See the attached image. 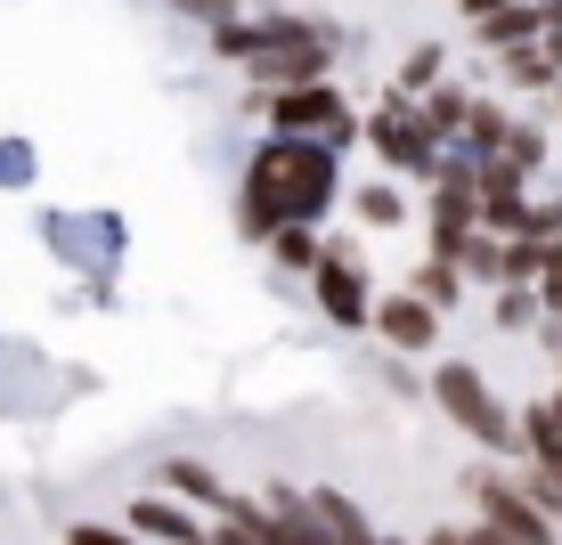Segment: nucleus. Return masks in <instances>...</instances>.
Listing matches in <instances>:
<instances>
[{
  "label": "nucleus",
  "mask_w": 562,
  "mask_h": 545,
  "mask_svg": "<svg viewBox=\"0 0 562 545\" xmlns=\"http://www.w3.org/2000/svg\"><path fill=\"white\" fill-rule=\"evenodd\" d=\"M351 196L342 188V155L326 139H285V130H269L254 147V163H245L237 180V237L269 245L278 228H326L335 220V204Z\"/></svg>",
  "instance_id": "obj_1"
},
{
  "label": "nucleus",
  "mask_w": 562,
  "mask_h": 545,
  "mask_svg": "<svg viewBox=\"0 0 562 545\" xmlns=\"http://www.w3.org/2000/svg\"><path fill=\"white\" fill-rule=\"evenodd\" d=\"M432 399H440V416H449L464 440H481L490 456H506V464L521 456V416L490 391V375H481V366L440 359V366H432Z\"/></svg>",
  "instance_id": "obj_2"
},
{
  "label": "nucleus",
  "mask_w": 562,
  "mask_h": 545,
  "mask_svg": "<svg viewBox=\"0 0 562 545\" xmlns=\"http://www.w3.org/2000/svg\"><path fill=\"white\" fill-rule=\"evenodd\" d=\"M261 114H269V130H285V139H326V147H351L367 139V114L342 99V82L326 73V82H294V90H261Z\"/></svg>",
  "instance_id": "obj_3"
},
{
  "label": "nucleus",
  "mask_w": 562,
  "mask_h": 545,
  "mask_svg": "<svg viewBox=\"0 0 562 545\" xmlns=\"http://www.w3.org/2000/svg\"><path fill=\"white\" fill-rule=\"evenodd\" d=\"M367 147H375V163L392 171V180H432L440 171V130L424 123V106L408 99V90H392L383 106H367Z\"/></svg>",
  "instance_id": "obj_4"
},
{
  "label": "nucleus",
  "mask_w": 562,
  "mask_h": 545,
  "mask_svg": "<svg viewBox=\"0 0 562 545\" xmlns=\"http://www.w3.org/2000/svg\"><path fill=\"white\" fill-rule=\"evenodd\" d=\"M310 294H318V309L335 326H375V285H367V252L351 245V237H326V252H318V269H310Z\"/></svg>",
  "instance_id": "obj_5"
},
{
  "label": "nucleus",
  "mask_w": 562,
  "mask_h": 545,
  "mask_svg": "<svg viewBox=\"0 0 562 545\" xmlns=\"http://www.w3.org/2000/svg\"><path fill=\"white\" fill-rule=\"evenodd\" d=\"M123 530L139 537V545H212V521H204V504H188V497H131L123 504Z\"/></svg>",
  "instance_id": "obj_6"
},
{
  "label": "nucleus",
  "mask_w": 562,
  "mask_h": 545,
  "mask_svg": "<svg viewBox=\"0 0 562 545\" xmlns=\"http://www.w3.org/2000/svg\"><path fill=\"white\" fill-rule=\"evenodd\" d=\"M473 504H481V521H497L506 537H521V545H554V513H538V504L521 497L514 473H473Z\"/></svg>",
  "instance_id": "obj_7"
},
{
  "label": "nucleus",
  "mask_w": 562,
  "mask_h": 545,
  "mask_svg": "<svg viewBox=\"0 0 562 545\" xmlns=\"http://www.w3.org/2000/svg\"><path fill=\"white\" fill-rule=\"evenodd\" d=\"M375 334H383V350H408V359H424V350L440 342V309L416 302L408 285H400V294L375 302Z\"/></svg>",
  "instance_id": "obj_8"
},
{
  "label": "nucleus",
  "mask_w": 562,
  "mask_h": 545,
  "mask_svg": "<svg viewBox=\"0 0 562 545\" xmlns=\"http://www.w3.org/2000/svg\"><path fill=\"white\" fill-rule=\"evenodd\" d=\"M261 513H269V537H278V545H342V537L318 521L310 489H269V497H261Z\"/></svg>",
  "instance_id": "obj_9"
},
{
  "label": "nucleus",
  "mask_w": 562,
  "mask_h": 545,
  "mask_svg": "<svg viewBox=\"0 0 562 545\" xmlns=\"http://www.w3.org/2000/svg\"><path fill=\"white\" fill-rule=\"evenodd\" d=\"M473 33L490 49H521V42H547V0H497L490 16H473Z\"/></svg>",
  "instance_id": "obj_10"
},
{
  "label": "nucleus",
  "mask_w": 562,
  "mask_h": 545,
  "mask_svg": "<svg viewBox=\"0 0 562 545\" xmlns=\"http://www.w3.org/2000/svg\"><path fill=\"white\" fill-rule=\"evenodd\" d=\"M351 212H359V228H400L408 220V196H400L392 171H375L367 188H351Z\"/></svg>",
  "instance_id": "obj_11"
},
{
  "label": "nucleus",
  "mask_w": 562,
  "mask_h": 545,
  "mask_svg": "<svg viewBox=\"0 0 562 545\" xmlns=\"http://www.w3.org/2000/svg\"><path fill=\"white\" fill-rule=\"evenodd\" d=\"M521 447H530V456H547V464H562V391H547V399L521 407Z\"/></svg>",
  "instance_id": "obj_12"
},
{
  "label": "nucleus",
  "mask_w": 562,
  "mask_h": 545,
  "mask_svg": "<svg viewBox=\"0 0 562 545\" xmlns=\"http://www.w3.org/2000/svg\"><path fill=\"white\" fill-rule=\"evenodd\" d=\"M164 489L188 497V504H204V513H221V504H228V489L212 480V464H196V456H171L164 464Z\"/></svg>",
  "instance_id": "obj_13"
},
{
  "label": "nucleus",
  "mask_w": 562,
  "mask_h": 545,
  "mask_svg": "<svg viewBox=\"0 0 562 545\" xmlns=\"http://www.w3.org/2000/svg\"><path fill=\"white\" fill-rule=\"evenodd\" d=\"M506 473L521 480V497H530L538 513H554V521H562V464H547V456H530V447H521Z\"/></svg>",
  "instance_id": "obj_14"
},
{
  "label": "nucleus",
  "mask_w": 562,
  "mask_h": 545,
  "mask_svg": "<svg viewBox=\"0 0 562 545\" xmlns=\"http://www.w3.org/2000/svg\"><path fill=\"white\" fill-rule=\"evenodd\" d=\"M424 123L440 130V147H457L464 139V114H473V90H457V82H440V90H424Z\"/></svg>",
  "instance_id": "obj_15"
},
{
  "label": "nucleus",
  "mask_w": 562,
  "mask_h": 545,
  "mask_svg": "<svg viewBox=\"0 0 562 545\" xmlns=\"http://www.w3.org/2000/svg\"><path fill=\"white\" fill-rule=\"evenodd\" d=\"M497 66H506V82H514V90H554V82H562V66L547 57V42H521V49H497Z\"/></svg>",
  "instance_id": "obj_16"
},
{
  "label": "nucleus",
  "mask_w": 562,
  "mask_h": 545,
  "mask_svg": "<svg viewBox=\"0 0 562 545\" xmlns=\"http://www.w3.org/2000/svg\"><path fill=\"white\" fill-rule=\"evenodd\" d=\"M506 130H514V114L506 106H497V99H473V114H464V155H497V147H506Z\"/></svg>",
  "instance_id": "obj_17"
},
{
  "label": "nucleus",
  "mask_w": 562,
  "mask_h": 545,
  "mask_svg": "<svg viewBox=\"0 0 562 545\" xmlns=\"http://www.w3.org/2000/svg\"><path fill=\"white\" fill-rule=\"evenodd\" d=\"M269 252H278V269H294V277H310V269H318V252H326V237L318 228H278V237H269Z\"/></svg>",
  "instance_id": "obj_18"
},
{
  "label": "nucleus",
  "mask_w": 562,
  "mask_h": 545,
  "mask_svg": "<svg viewBox=\"0 0 562 545\" xmlns=\"http://www.w3.org/2000/svg\"><path fill=\"white\" fill-rule=\"evenodd\" d=\"M408 294H416V302H432V309H457V294H464V269H457V261H424L416 277H408Z\"/></svg>",
  "instance_id": "obj_19"
},
{
  "label": "nucleus",
  "mask_w": 562,
  "mask_h": 545,
  "mask_svg": "<svg viewBox=\"0 0 562 545\" xmlns=\"http://www.w3.org/2000/svg\"><path fill=\"white\" fill-rule=\"evenodd\" d=\"M497 155H506V163L521 171V180H538V171H547V130H538V123H514Z\"/></svg>",
  "instance_id": "obj_20"
},
{
  "label": "nucleus",
  "mask_w": 562,
  "mask_h": 545,
  "mask_svg": "<svg viewBox=\"0 0 562 545\" xmlns=\"http://www.w3.org/2000/svg\"><path fill=\"white\" fill-rule=\"evenodd\" d=\"M440 73H449L440 42H416V49H408V66H400V90H408V99H424V90H440Z\"/></svg>",
  "instance_id": "obj_21"
},
{
  "label": "nucleus",
  "mask_w": 562,
  "mask_h": 545,
  "mask_svg": "<svg viewBox=\"0 0 562 545\" xmlns=\"http://www.w3.org/2000/svg\"><path fill=\"white\" fill-rule=\"evenodd\" d=\"M538 309H547V302H538V285H497V326H506V334H521Z\"/></svg>",
  "instance_id": "obj_22"
},
{
  "label": "nucleus",
  "mask_w": 562,
  "mask_h": 545,
  "mask_svg": "<svg viewBox=\"0 0 562 545\" xmlns=\"http://www.w3.org/2000/svg\"><path fill=\"white\" fill-rule=\"evenodd\" d=\"M521 237H538V245L562 237V196H554V188H547V196H530V212H521Z\"/></svg>",
  "instance_id": "obj_23"
},
{
  "label": "nucleus",
  "mask_w": 562,
  "mask_h": 545,
  "mask_svg": "<svg viewBox=\"0 0 562 545\" xmlns=\"http://www.w3.org/2000/svg\"><path fill=\"white\" fill-rule=\"evenodd\" d=\"M538 302H547V318H562V237L547 245V277H538Z\"/></svg>",
  "instance_id": "obj_24"
},
{
  "label": "nucleus",
  "mask_w": 562,
  "mask_h": 545,
  "mask_svg": "<svg viewBox=\"0 0 562 545\" xmlns=\"http://www.w3.org/2000/svg\"><path fill=\"white\" fill-rule=\"evenodd\" d=\"M66 545H139V537H131V530H106V521H74Z\"/></svg>",
  "instance_id": "obj_25"
},
{
  "label": "nucleus",
  "mask_w": 562,
  "mask_h": 545,
  "mask_svg": "<svg viewBox=\"0 0 562 545\" xmlns=\"http://www.w3.org/2000/svg\"><path fill=\"white\" fill-rule=\"evenodd\" d=\"M180 16H204V25H228V16H245V0H180Z\"/></svg>",
  "instance_id": "obj_26"
},
{
  "label": "nucleus",
  "mask_w": 562,
  "mask_h": 545,
  "mask_svg": "<svg viewBox=\"0 0 562 545\" xmlns=\"http://www.w3.org/2000/svg\"><path fill=\"white\" fill-rule=\"evenodd\" d=\"M0 180L25 188V180H33V147H0Z\"/></svg>",
  "instance_id": "obj_27"
},
{
  "label": "nucleus",
  "mask_w": 562,
  "mask_h": 545,
  "mask_svg": "<svg viewBox=\"0 0 562 545\" xmlns=\"http://www.w3.org/2000/svg\"><path fill=\"white\" fill-rule=\"evenodd\" d=\"M457 537H464V545H521V537H506V530H497V521H464Z\"/></svg>",
  "instance_id": "obj_28"
},
{
  "label": "nucleus",
  "mask_w": 562,
  "mask_h": 545,
  "mask_svg": "<svg viewBox=\"0 0 562 545\" xmlns=\"http://www.w3.org/2000/svg\"><path fill=\"white\" fill-rule=\"evenodd\" d=\"M424 545H464V537H457V530H432V537H424Z\"/></svg>",
  "instance_id": "obj_29"
},
{
  "label": "nucleus",
  "mask_w": 562,
  "mask_h": 545,
  "mask_svg": "<svg viewBox=\"0 0 562 545\" xmlns=\"http://www.w3.org/2000/svg\"><path fill=\"white\" fill-rule=\"evenodd\" d=\"M554 106H562V82H554Z\"/></svg>",
  "instance_id": "obj_30"
}]
</instances>
